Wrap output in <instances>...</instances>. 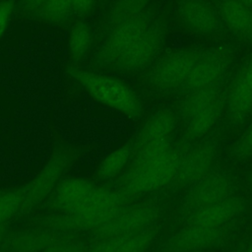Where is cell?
I'll return each mask as SVG.
<instances>
[{
	"label": "cell",
	"mask_w": 252,
	"mask_h": 252,
	"mask_svg": "<svg viewBox=\"0 0 252 252\" xmlns=\"http://www.w3.org/2000/svg\"><path fill=\"white\" fill-rule=\"evenodd\" d=\"M125 201L118 190L80 176L63 178L51 194V206L63 214L61 226L70 234L98 229L126 205Z\"/></svg>",
	"instance_id": "6da1fadb"
},
{
	"label": "cell",
	"mask_w": 252,
	"mask_h": 252,
	"mask_svg": "<svg viewBox=\"0 0 252 252\" xmlns=\"http://www.w3.org/2000/svg\"><path fill=\"white\" fill-rule=\"evenodd\" d=\"M181 153L164 139L135 147L133 158L120 176L118 191L126 200L156 193L174 183Z\"/></svg>",
	"instance_id": "7a4b0ae2"
},
{
	"label": "cell",
	"mask_w": 252,
	"mask_h": 252,
	"mask_svg": "<svg viewBox=\"0 0 252 252\" xmlns=\"http://www.w3.org/2000/svg\"><path fill=\"white\" fill-rule=\"evenodd\" d=\"M67 73L99 104L129 119H137L142 115V100L125 82L112 76L78 67H68Z\"/></svg>",
	"instance_id": "3957f363"
},
{
	"label": "cell",
	"mask_w": 252,
	"mask_h": 252,
	"mask_svg": "<svg viewBox=\"0 0 252 252\" xmlns=\"http://www.w3.org/2000/svg\"><path fill=\"white\" fill-rule=\"evenodd\" d=\"M202 52L192 47L169 51L152 65L147 74L148 84L159 93L181 90Z\"/></svg>",
	"instance_id": "277c9868"
},
{
	"label": "cell",
	"mask_w": 252,
	"mask_h": 252,
	"mask_svg": "<svg viewBox=\"0 0 252 252\" xmlns=\"http://www.w3.org/2000/svg\"><path fill=\"white\" fill-rule=\"evenodd\" d=\"M155 18L144 11L109 28L108 33L99 45L94 61L97 66L112 68L119 58L143 34Z\"/></svg>",
	"instance_id": "5b68a950"
},
{
	"label": "cell",
	"mask_w": 252,
	"mask_h": 252,
	"mask_svg": "<svg viewBox=\"0 0 252 252\" xmlns=\"http://www.w3.org/2000/svg\"><path fill=\"white\" fill-rule=\"evenodd\" d=\"M166 38V26L160 20L154 19L148 29L119 58L112 69L129 74L148 68L159 54Z\"/></svg>",
	"instance_id": "8992f818"
},
{
	"label": "cell",
	"mask_w": 252,
	"mask_h": 252,
	"mask_svg": "<svg viewBox=\"0 0 252 252\" xmlns=\"http://www.w3.org/2000/svg\"><path fill=\"white\" fill-rule=\"evenodd\" d=\"M160 211L152 203L125 205L111 220L94 231V238L100 239L137 233L158 225Z\"/></svg>",
	"instance_id": "52a82bcc"
},
{
	"label": "cell",
	"mask_w": 252,
	"mask_h": 252,
	"mask_svg": "<svg viewBox=\"0 0 252 252\" xmlns=\"http://www.w3.org/2000/svg\"><path fill=\"white\" fill-rule=\"evenodd\" d=\"M70 161V156L63 152L55 153L49 158L37 174L21 188L24 198L22 213L30 211L52 194L63 179Z\"/></svg>",
	"instance_id": "ba28073f"
},
{
	"label": "cell",
	"mask_w": 252,
	"mask_h": 252,
	"mask_svg": "<svg viewBox=\"0 0 252 252\" xmlns=\"http://www.w3.org/2000/svg\"><path fill=\"white\" fill-rule=\"evenodd\" d=\"M234 179L224 171L212 170L190 186L182 211L187 217L193 212L235 195Z\"/></svg>",
	"instance_id": "9c48e42d"
},
{
	"label": "cell",
	"mask_w": 252,
	"mask_h": 252,
	"mask_svg": "<svg viewBox=\"0 0 252 252\" xmlns=\"http://www.w3.org/2000/svg\"><path fill=\"white\" fill-rule=\"evenodd\" d=\"M231 62L232 54L228 49L218 47L203 50L180 91L185 94L196 90L219 87L229 70Z\"/></svg>",
	"instance_id": "30bf717a"
},
{
	"label": "cell",
	"mask_w": 252,
	"mask_h": 252,
	"mask_svg": "<svg viewBox=\"0 0 252 252\" xmlns=\"http://www.w3.org/2000/svg\"><path fill=\"white\" fill-rule=\"evenodd\" d=\"M220 151V144L216 138L197 141L186 153L181 154L179 167L174 184L191 186L212 171Z\"/></svg>",
	"instance_id": "8fae6325"
},
{
	"label": "cell",
	"mask_w": 252,
	"mask_h": 252,
	"mask_svg": "<svg viewBox=\"0 0 252 252\" xmlns=\"http://www.w3.org/2000/svg\"><path fill=\"white\" fill-rule=\"evenodd\" d=\"M226 229L187 223L171 234L162 244L161 252H187L208 250L220 244L225 237Z\"/></svg>",
	"instance_id": "7c38bea8"
},
{
	"label": "cell",
	"mask_w": 252,
	"mask_h": 252,
	"mask_svg": "<svg viewBox=\"0 0 252 252\" xmlns=\"http://www.w3.org/2000/svg\"><path fill=\"white\" fill-rule=\"evenodd\" d=\"M176 15L186 30L201 35L216 32L221 22L218 9L207 0H179Z\"/></svg>",
	"instance_id": "4fadbf2b"
},
{
	"label": "cell",
	"mask_w": 252,
	"mask_h": 252,
	"mask_svg": "<svg viewBox=\"0 0 252 252\" xmlns=\"http://www.w3.org/2000/svg\"><path fill=\"white\" fill-rule=\"evenodd\" d=\"M245 209V200L242 197L232 195L193 212L186 217L187 223L207 227L226 226L232 220L239 217Z\"/></svg>",
	"instance_id": "5bb4252c"
},
{
	"label": "cell",
	"mask_w": 252,
	"mask_h": 252,
	"mask_svg": "<svg viewBox=\"0 0 252 252\" xmlns=\"http://www.w3.org/2000/svg\"><path fill=\"white\" fill-rule=\"evenodd\" d=\"M158 233V225H155L133 234L94 239L86 252H148Z\"/></svg>",
	"instance_id": "9a60e30c"
},
{
	"label": "cell",
	"mask_w": 252,
	"mask_h": 252,
	"mask_svg": "<svg viewBox=\"0 0 252 252\" xmlns=\"http://www.w3.org/2000/svg\"><path fill=\"white\" fill-rule=\"evenodd\" d=\"M65 236L44 226L21 229L7 235L4 247L9 252H42Z\"/></svg>",
	"instance_id": "2e32d148"
},
{
	"label": "cell",
	"mask_w": 252,
	"mask_h": 252,
	"mask_svg": "<svg viewBox=\"0 0 252 252\" xmlns=\"http://www.w3.org/2000/svg\"><path fill=\"white\" fill-rule=\"evenodd\" d=\"M227 118L231 125L238 127L250 118L252 112V88L241 71L232 81L225 97Z\"/></svg>",
	"instance_id": "e0dca14e"
},
{
	"label": "cell",
	"mask_w": 252,
	"mask_h": 252,
	"mask_svg": "<svg viewBox=\"0 0 252 252\" xmlns=\"http://www.w3.org/2000/svg\"><path fill=\"white\" fill-rule=\"evenodd\" d=\"M177 121V115L169 108H160L154 111L142 125L134 142V147L154 141L171 139Z\"/></svg>",
	"instance_id": "ac0fdd59"
},
{
	"label": "cell",
	"mask_w": 252,
	"mask_h": 252,
	"mask_svg": "<svg viewBox=\"0 0 252 252\" xmlns=\"http://www.w3.org/2000/svg\"><path fill=\"white\" fill-rule=\"evenodd\" d=\"M225 107V97L221 94L211 104L187 119L184 128V140L196 143L208 136L220 118Z\"/></svg>",
	"instance_id": "d6986e66"
},
{
	"label": "cell",
	"mask_w": 252,
	"mask_h": 252,
	"mask_svg": "<svg viewBox=\"0 0 252 252\" xmlns=\"http://www.w3.org/2000/svg\"><path fill=\"white\" fill-rule=\"evenodd\" d=\"M218 11L230 32L238 36L252 34V10L240 0H220Z\"/></svg>",
	"instance_id": "ffe728a7"
},
{
	"label": "cell",
	"mask_w": 252,
	"mask_h": 252,
	"mask_svg": "<svg viewBox=\"0 0 252 252\" xmlns=\"http://www.w3.org/2000/svg\"><path fill=\"white\" fill-rule=\"evenodd\" d=\"M134 142L124 143L110 150L97 163L95 175L99 180L109 181L121 176L134 156Z\"/></svg>",
	"instance_id": "44dd1931"
},
{
	"label": "cell",
	"mask_w": 252,
	"mask_h": 252,
	"mask_svg": "<svg viewBox=\"0 0 252 252\" xmlns=\"http://www.w3.org/2000/svg\"><path fill=\"white\" fill-rule=\"evenodd\" d=\"M221 94H222L219 87L201 89L185 93L178 105L180 117L185 122L195 113L215 101Z\"/></svg>",
	"instance_id": "7402d4cb"
},
{
	"label": "cell",
	"mask_w": 252,
	"mask_h": 252,
	"mask_svg": "<svg viewBox=\"0 0 252 252\" xmlns=\"http://www.w3.org/2000/svg\"><path fill=\"white\" fill-rule=\"evenodd\" d=\"M93 42V33L90 26L85 22H78L70 30L68 49L74 61L81 60L90 50Z\"/></svg>",
	"instance_id": "603a6c76"
},
{
	"label": "cell",
	"mask_w": 252,
	"mask_h": 252,
	"mask_svg": "<svg viewBox=\"0 0 252 252\" xmlns=\"http://www.w3.org/2000/svg\"><path fill=\"white\" fill-rule=\"evenodd\" d=\"M151 0H115L105 14V25L110 28L145 11Z\"/></svg>",
	"instance_id": "cb8c5ba5"
},
{
	"label": "cell",
	"mask_w": 252,
	"mask_h": 252,
	"mask_svg": "<svg viewBox=\"0 0 252 252\" xmlns=\"http://www.w3.org/2000/svg\"><path fill=\"white\" fill-rule=\"evenodd\" d=\"M37 13L41 20L49 24H62L75 15L71 0H46Z\"/></svg>",
	"instance_id": "d4e9b609"
},
{
	"label": "cell",
	"mask_w": 252,
	"mask_h": 252,
	"mask_svg": "<svg viewBox=\"0 0 252 252\" xmlns=\"http://www.w3.org/2000/svg\"><path fill=\"white\" fill-rule=\"evenodd\" d=\"M23 193L18 190H0V225L22 213Z\"/></svg>",
	"instance_id": "484cf974"
},
{
	"label": "cell",
	"mask_w": 252,
	"mask_h": 252,
	"mask_svg": "<svg viewBox=\"0 0 252 252\" xmlns=\"http://www.w3.org/2000/svg\"><path fill=\"white\" fill-rule=\"evenodd\" d=\"M231 156L238 160L252 158V124L234 142L230 151Z\"/></svg>",
	"instance_id": "4316f807"
},
{
	"label": "cell",
	"mask_w": 252,
	"mask_h": 252,
	"mask_svg": "<svg viewBox=\"0 0 252 252\" xmlns=\"http://www.w3.org/2000/svg\"><path fill=\"white\" fill-rule=\"evenodd\" d=\"M88 246L85 241L76 238L75 235H67L42 252H86Z\"/></svg>",
	"instance_id": "83f0119b"
},
{
	"label": "cell",
	"mask_w": 252,
	"mask_h": 252,
	"mask_svg": "<svg viewBox=\"0 0 252 252\" xmlns=\"http://www.w3.org/2000/svg\"><path fill=\"white\" fill-rule=\"evenodd\" d=\"M14 0H5L0 3V37L3 35L14 10Z\"/></svg>",
	"instance_id": "f1b7e54d"
},
{
	"label": "cell",
	"mask_w": 252,
	"mask_h": 252,
	"mask_svg": "<svg viewBox=\"0 0 252 252\" xmlns=\"http://www.w3.org/2000/svg\"><path fill=\"white\" fill-rule=\"evenodd\" d=\"M75 15H85L89 13L96 3V0H71Z\"/></svg>",
	"instance_id": "f546056e"
},
{
	"label": "cell",
	"mask_w": 252,
	"mask_h": 252,
	"mask_svg": "<svg viewBox=\"0 0 252 252\" xmlns=\"http://www.w3.org/2000/svg\"><path fill=\"white\" fill-rule=\"evenodd\" d=\"M240 71L243 74V76H244L245 80L247 81V83L252 88V53L250 54V56L248 57L246 63L242 66Z\"/></svg>",
	"instance_id": "4dcf8cb0"
},
{
	"label": "cell",
	"mask_w": 252,
	"mask_h": 252,
	"mask_svg": "<svg viewBox=\"0 0 252 252\" xmlns=\"http://www.w3.org/2000/svg\"><path fill=\"white\" fill-rule=\"evenodd\" d=\"M46 0H22V7L25 11H37Z\"/></svg>",
	"instance_id": "1f68e13d"
},
{
	"label": "cell",
	"mask_w": 252,
	"mask_h": 252,
	"mask_svg": "<svg viewBox=\"0 0 252 252\" xmlns=\"http://www.w3.org/2000/svg\"><path fill=\"white\" fill-rule=\"evenodd\" d=\"M7 227H6V224H1L0 225V248L2 246H4V243H5V240H6V237H7Z\"/></svg>",
	"instance_id": "d6a6232c"
},
{
	"label": "cell",
	"mask_w": 252,
	"mask_h": 252,
	"mask_svg": "<svg viewBox=\"0 0 252 252\" xmlns=\"http://www.w3.org/2000/svg\"><path fill=\"white\" fill-rule=\"evenodd\" d=\"M237 252H252V242L249 243L248 245H246L244 248L240 249V250L237 251Z\"/></svg>",
	"instance_id": "836d02e7"
},
{
	"label": "cell",
	"mask_w": 252,
	"mask_h": 252,
	"mask_svg": "<svg viewBox=\"0 0 252 252\" xmlns=\"http://www.w3.org/2000/svg\"><path fill=\"white\" fill-rule=\"evenodd\" d=\"M244 5H246L248 8L252 10V0H240Z\"/></svg>",
	"instance_id": "e575fe53"
},
{
	"label": "cell",
	"mask_w": 252,
	"mask_h": 252,
	"mask_svg": "<svg viewBox=\"0 0 252 252\" xmlns=\"http://www.w3.org/2000/svg\"><path fill=\"white\" fill-rule=\"evenodd\" d=\"M247 179H248V184H249V187H250V189L252 190V171L248 174V176H247Z\"/></svg>",
	"instance_id": "d590c367"
},
{
	"label": "cell",
	"mask_w": 252,
	"mask_h": 252,
	"mask_svg": "<svg viewBox=\"0 0 252 252\" xmlns=\"http://www.w3.org/2000/svg\"><path fill=\"white\" fill-rule=\"evenodd\" d=\"M187 252H209L208 250H192V251H187Z\"/></svg>",
	"instance_id": "8d00e7d4"
},
{
	"label": "cell",
	"mask_w": 252,
	"mask_h": 252,
	"mask_svg": "<svg viewBox=\"0 0 252 252\" xmlns=\"http://www.w3.org/2000/svg\"><path fill=\"white\" fill-rule=\"evenodd\" d=\"M249 120H250V124H252V112H251V115H250V118H249Z\"/></svg>",
	"instance_id": "74e56055"
}]
</instances>
